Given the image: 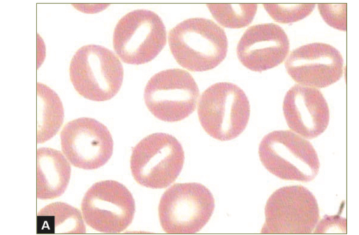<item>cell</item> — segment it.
<instances>
[{"mask_svg": "<svg viewBox=\"0 0 359 235\" xmlns=\"http://www.w3.org/2000/svg\"><path fill=\"white\" fill-rule=\"evenodd\" d=\"M168 44L177 62L196 72L217 67L226 57L228 41L222 28L212 20L191 17L168 33Z\"/></svg>", "mask_w": 359, "mask_h": 235, "instance_id": "1", "label": "cell"}, {"mask_svg": "<svg viewBox=\"0 0 359 235\" xmlns=\"http://www.w3.org/2000/svg\"><path fill=\"white\" fill-rule=\"evenodd\" d=\"M70 80L83 97L95 101L113 98L119 91L123 69L116 55L109 49L95 44L79 48L69 68Z\"/></svg>", "mask_w": 359, "mask_h": 235, "instance_id": "2", "label": "cell"}, {"mask_svg": "<svg viewBox=\"0 0 359 235\" xmlns=\"http://www.w3.org/2000/svg\"><path fill=\"white\" fill-rule=\"evenodd\" d=\"M250 113V103L244 91L228 82L210 85L202 93L198 104L203 129L222 141L238 137L245 129Z\"/></svg>", "mask_w": 359, "mask_h": 235, "instance_id": "3", "label": "cell"}, {"mask_svg": "<svg viewBox=\"0 0 359 235\" xmlns=\"http://www.w3.org/2000/svg\"><path fill=\"white\" fill-rule=\"evenodd\" d=\"M262 164L273 175L287 180L308 183L320 169V161L312 144L290 130L273 131L259 146Z\"/></svg>", "mask_w": 359, "mask_h": 235, "instance_id": "4", "label": "cell"}, {"mask_svg": "<svg viewBox=\"0 0 359 235\" xmlns=\"http://www.w3.org/2000/svg\"><path fill=\"white\" fill-rule=\"evenodd\" d=\"M184 162L182 145L175 136L154 133L133 148L130 167L137 183L148 188L162 189L177 179Z\"/></svg>", "mask_w": 359, "mask_h": 235, "instance_id": "5", "label": "cell"}, {"mask_svg": "<svg viewBox=\"0 0 359 235\" xmlns=\"http://www.w3.org/2000/svg\"><path fill=\"white\" fill-rule=\"evenodd\" d=\"M215 209L210 191L198 183H176L167 189L158 204V218L168 234H194L210 220Z\"/></svg>", "mask_w": 359, "mask_h": 235, "instance_id": "6", "label": "cell"}, {"mask_svg": "<svg viewBox=\"0 0 359 235\" xmlns=\"http://www.w3.org/2000/svg\"><path fill=\"white\" fill-rule=\"evenodd\" d=\"M114 49L129 64L151 62L166 43V30L161 18L154 11L137 9L123 15L113 32Z\"/></svg>", "mask_w": 359, "mask_h": 235, "instance_id": "7", "label": "cell"}, {"mask_svg": "<svg viewBox=\"0 0 359 235\" xmlns=\"http://www.w3.org/2000/svg\"><path fill=\"white\" fill-rule=\"evenodd\" d=\"M198 87L185 70L170 69L154 74L147 82L144 99L148 110L160 120L175 122L196 109Z\"/></svg>", "mask_w": 359, "mask_h": 235, "instance_id": "8", "label": "cell"}, {"mask_svg": "<svg viewBox=\"0 0 359 235\" xmlns=\"http://www.w3.org/2000/svg\"><path fill=\"white\" fill-rule=\"evenodd\" d=\"M264 213V234H311L320 220L315 196L302 185L276 190L268 199Z\"/></svg>", "mask_w": 359, "mask_h": 235, "instance_id": "9", "label": "cell"}, {"mask_svg": "<svg viewBox=\"0 0 359 235\" xmlns=\"http://www.w3.org/2000/svg\"><path fill=\"white\" fill-rule=\"evenodd\" d=\"M81 213L86 223L102 233H120L132 222L135 199L128 189L121 183L101 180L94 183L85 193Z\"/></svg>", "mask_w": 359, "mask_h": 235, "instance_id": "10", "label": "cell"}, {"mask_svg": "<svg viewBox=\"0 0 359 235\" xmlns=\"http://www.w3.org/2000/svg\"><path fill=\"white\" fill-rule=\"evenodd\" d=\"M60 143L69 162L86 170L100 168L113 153L114 142L109 129L91 118L68 122L60 133Z\"/></svg>", "mask_w": 359, "mask_h": 235, "instance_id": "11", "label": "cell"}, {"mask_svg": "<svg viewBox=\"0 0 359 235\" xmlns=\"http://www.w3.org/2000/svg\"><path fill=\"white\" fill-rule=\"evenodd\" d=\"M285 66L296 83L316 88L335 83L344 73L341 54L325 43H311L297 48L288 55Z\"/></svg>", "mask_w": 359, "mask_h": 235, "instance_id": "12", "label": "cell"}, {"mask_svg": "<svg viewBox=\"0 0 359 235\" xmlns=\"http://www.w3.org/2000/svg\"><path fill=\"white\" fill-rule=\"evenodd\" d=\"M290 41L285 31L274 23L248 28L236 48L239 61L247 69L262 72L280 64L287 57Z\"/></svg>", "mask_w": 359, "mask_h": 235, "instance_id": "13", "label": "cell"}, {"mask_svg": "<svg viewBox=\"0 0 359 235\" xmlns=\"http://www.w3.org/2000/svg\"><path fill=\"white\" fill-rule=\"evenodd\" d=\"M283 111L291 131L306 139L321 135L330 122V109L318 88L297 84L289 89Z\"/></svg>", "mask_w": 359, "mask_h": 235, "instance_id": "14", "label": "cell"}, {"mask_svg": "<svg viewBox=\"0 0 359 235\" xmlns=\"http://www.w3.org/2000/svg\"><path fill=\"white\" fill-rule=\"evenodd\" d=\"M71 176L67 159L59 150L41 147L36 151V196L53 199L66 190Z\"/></svg>", "mask_w": 359, "mask_h": 235, "instance_id": "15", "label": "cell"}, {"mask_svg": "<svg viewBox=\"0 0 359 235\" xmlns=\"http://www.w3.org/2000/svg\"><path fill=\"white\" fill-rule=\"evenodd\" d=\"M83 220L76 208L65 202H53L38 212L37 229L50 234H84Z\"/></svg>", "mask_w": 359, "mask_h": 235, "instance_id": "16", "label": "cell"}, {"mask_svg": "<svg viewBox=\"0 0 359 235\" xmlns=\"http://www.w3.org/2000/svg\"><path fill=\"white\" fill-rule=\"evenodd\" d=\"M36 141L43 143L53 138L64 120V108L57 94L50 87L37 83Z\"/></svg>", "mask_w": 359, "mask_h": 235, "instance_id": "17", "label": "cell"}, {"mask_svg": "<svg viewBox=\"0 0 359 235\" xmlns=\"http://www.w3.org/2000/svg\"><path fill=\"white\" fill-rule=\"evenodd\" d=\"M206 6L219 24L231 29L249 25L257 10L255 3H207Z\"/></svg>", "mask_w": 359, "mask_h": 235, "instance_id": "18", "label": "cell"}, {"mask_svg": "<svg viewBox=\"0 0 359 235\" xmlns=\"http://www.w3.org/2000/svg\"><path fill=\"white\" fill-rule=\"evenodd\" d=\"M263 7L275 21L289 24L309 16L316 7L315 3H263Z\"/></svg>", "mask_w": 359, "mask_h": 235, "instance_id": "19", "label": "cell"}, {"mask_svg": "<svg viewBox=\"0 0 359 235\" xmlns=\"http://www.w3.org/2000/svg\"><path fill=\"white\" fill-rule=\"evenodd\" d=\"M318 9L323 20L332 28L346 31L347 28L346 8L344 3H318Z\"/></svg>", "mask_w": 359, "mask_h": 235, "instance_id": "20", "label": "cell"}, {"mask_svg": "<svg viewBox=\"0 0 359 235\" xmlns=\"http://www.w3.org/2000/svg\"><path fill=\"white\" fill-rule=\"evenodd\" d=\"M346 219L339 215H325L317 223L315 234H346Z\"/></svg>", "mask_w": 359, "mask_h": 235, "instance_id": "21", "label": "cell"}, {"mask_svg": "<svg viewBox=\"0 0 359 235\" xmlns=\"http://www.w3.org/2000/svg\"><path fill=\"white\" fill-rule=\"evenodd\" d=\"M79 8H84V10L82 12H87L90 13L91 11L94 12H99L100 10L104 9L105 7H107V4H93V5H88V4H76Z\"/></svg>", "mask_w": 359, "mask_h": 235, "instance_id": "22", "label": "cell"}]
</instances>
